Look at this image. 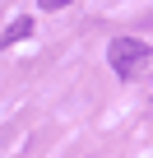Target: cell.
Returning a JSON list of instances; mask_svg holds the SVG:
<instances>
[{
  "label": "cell",
  "mask_w": 153,
  "mask_h": 158,
  "mask_svg": "<svg viewBox=\"0 0 153 158\" xmlns=\"http://www.w3.org/2000/svg\"><path fill=\"white\" fill-rule=\"evenodd\" d=\"M28 33H33V19H14L5 33H0V47H14V42H23Z\"/></svg>",
  "instance_id": "7a4b0ae2"
},
{
  "label": "cell",
  "mask_w": 153,
  "mask_h": 158,
  "mask_svg": "<svg viewBox=\"0 0 153 158\" xmlns=\"http://www.w3.org/2000/svg\"><path fill=\"white\" fill-rule=\"evenodd\" d=\"M42 10H65V5H74V0H37Z\"/></svg>",
  "instance_id": "3957f363"
},
{
  "label": "cell",
  "mask_w": 153,
  "mask_h": 158,
  "mask_svg": "<svg viewBox=\"0 0 153 158\" xmlns=\"http://www.w3.org/2000/svg\"><path fill=\"white\" fill-rule=\"evenodd\" d=\"M107 60H111L116 79H135L139 70H148V60H153V47H148V42H139V37H111V47H107Z\"/></svg>",
  "instance_id": "6da1fadb"
}]
</instances>
